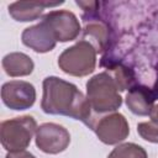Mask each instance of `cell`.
I'll return each mask as SVG.
<instances>
[{"label": "cell", "instance_id": "1", "mask_svg": "<svg viewBox=\"0 0 158 158\" xmlns=\"http://www.w3.org/2000/svg\"><path fill=\"white\" fill-rule=\"evenodd\" d=\"M41 106L46 114L64 115L74 120H80L91 130L96 121L88 98L74 84L57 77H48L43 80Z\"/></svg>", "mask_w": 158, "mask_h": 158}, {"label": "cell", "instance_id": "2", "mask_svg": "<svg viewBox=\"0 0 158 158\" xmlns=\"http://www.w3.org/2000/svg\"><path fill=\"white\" fill-rule=\"evenodd\" d=\"M86 98L95 114H106L117 110L122 99L114 78L107 73H100L86 83Z\"/></svg>", "mask_w": 158, "mask_h": 158}, {"label": "cell", "instance_id": "3", "mask_svg": "<svg viewBox=\"0 0 158 158\" xmlns=\"http://www.w3.org/2000/svg\"><path fill=\"white\" fill-rule=\"evenodd\" d=\"M96 51L86 41L81 40L77 44L67 48L58 58L60 69L74 77H84L95 69Z\"/></svg>", "mask_w": 158, "mask_h": 158}, {"label": "cell", "instance_id": "4", "mask_svg": "<svg viewBox=\"0 0 158 158\" xmlns=\"http://www.w3.org/2000/svg\"><path fill=\"white\" fill-rule=\"evenodd\" d=\"M35 131H37V123L32 116L2 121L0 126L1 144L9 152L22 151L30 144Z\"/></svg>", "mask_w": 158, "mask_h": 158}, {"label": "cell", "instance_id": "5", "mask_svg": "<svg viewBox=\"0 0 158 158\" xmlns=\"http://www.w3.org/2000/svg\"><path fill=\"white\" fill-rule=\"evenodd\" d=\"M42 21L47 25L56 41H73L80 33V25L77 16L65 10H54L44 15Z\"/></svg>", "mask_w": 158, "mask_h": 158}, {"label": "cell", "instance_id": "6", "mask_svg": "<svg viewBox=\"0 0 158 158\" xmlns=\"http://www.w3.org/2000/svg\"><path fill=\"white\" fill-rule=\"evenodd\" d=\"M69 142L70 135L60 125L48 122L37 127L36 144L44 153L57 154L59 152H63L68 147Z\"/></svg>", "mask_w": 158, "mask_h": 158}, {"label": "cell", "instance_id": "7", "mask_svg": "<svg viewBox=\"0 0 158 158\" xmlns=\"http://www.w3.org/2000/svg\"><path fill=\"white\" fill-rule=\"evenodd\" d=\"M93 130L99 139L106 144H116L123 141L130 133V127L125 116L116 112L96 120Z\"/></svg>", "mask_w": 158, "mask_h": 158}, {"label": "cell", "instance_id": "8", "mask_svg": "<svg viewBox=\"0 0 158 158\" xmlns=\"http://www.w3.org/2000/svg\"><path fill=\"white\" fill-rule=\"evenodd\" d=\"M2 102L12 110H25L33 105L36 100L35 86L27 81L12 80L1 88Z\"/></svg>", "mask_w": 158, "mask_h": 158}, {"label": "cell", "instance_id": "9", "mask_svg": "<svg viewBox=\"0 0 158 158\" xmlns=\"http://www.w3.org/2000/svg\"><path fill=\"white\" fill-rule=\"evenodd\" d=\"M21 40L25 46L40 53L52 51L57 42L54 36L52 35V32L49 31V28L43 21H41L38 25L25 28V31L22 32Z\"/></svg>", "mask_w": 158, "mask_h": 158}, {"label": "cell", "instance_id": "10", "mask_svg": "<svg viewBox=\"0 0 158 158\" xmlns=\"http://www.w3.org/2000/svg\"><path fill=\"white\" fill-rule=\"evenodd\" d=\"M156 98L152 93V89L144 85H137L130 89L126 95V105L127 107L136 115L147 116L151 114L153 109V102Z\"/></svg>", "mask_w": 158, "mask_h": 158}, {"label": "cell", "instance_id": "11", "mask_svg": "<svg viewBox=\"0 0 158 158\" xmlns=\"http://www.w3.org/2000/svg\"><path fill=\"white\" fill-rule=\"evenodd\" d=\"M60 2H43V1H16L9 6V14L16 21H32L40 17L46 6H57Z\"/></svg>", "mask_w": 158, "mask_h": 158}, {"label": "cell", "instance_id": "12", "mask_svg": "<svg viewBox=\"0 0 158 158\" xmlns=\"http://www.w3.org/2000/svg\"><path fill=\"white\" fill-rule=\"evenodd\" d=\"M2 68L5 69L6 74L10 77H23L32 73L33 62L28 56L23 53L14 52L4 57Z\"/></svg>", "mask_w": 158, "mask_h": 158}, {"label": "cell", "instance_id": "13", "mask_svg": "<svg viewBox=\"0 0 158 158\" xmlns=\"http://www.w3.org/2000/svg\"><path fill=\"white\" fill-rule=\"evenodd\" d=\"M84 41L89 42L96 52H101L106 48L109 42V31L107 27L100 22H91L84 28Z\"/></svg>", "mask_w": 158, "mask_h": 158}, {"label": "cell", "instance_id": "14", "mask_svg": "<svg viewBox=\"0 0 158 158\" xmlns=\"http://www.w3.org/2000/svg\"><path fill=\"white\" fill-rule=\"evenodd\" d=\"M109 74L114 78V80H115L120 91L133 88V75H132V73L128 68L117 64V65L110 68Z\"/></svg>", "mask_w": 158, "mask_h": 158}, {"label": "cell", "instance_id": "15", "mask_svg": "<svg viewBox=\"0 0 158 158\" xmlns=\"http://www.w3.org/2000/svg\"><path fill=\"white\" fill-rule=\"evenodd\" d=\"M107 158H147V153L138 144L123 143L114 148Z\"/></svg>", "mask_w": 158, "mask_h": 158}, {"label": "cell", "instance_id": "16", "mask_svg": "<svg viewBox=\"0 0 158 158\" xmlns=\"http://www.w3.org/2000/svg\"><path fill=\"white\" fill-rule=\"evenodd\" d=\"M137 132L143 139L158 143V122L152 120L148 122H141L137 126Z\"/></svg>", "mask_w": 158, "mask_h": 158}, {"label": "cell", "instance_id": "17", "mask_svg": "<svg viewBox=\"0 0 158 158\" xmlns=\"http://www.w3.org/2000/svg\"><path fill=\"white\" fill-rule=\"evenodd\" d=\"M6 158H36L32 153L22 149V151H15V152H9L6 154Z\"/></svg>", "mask_w": 158, "mask_h": 158}, {"label": "cell", "instance_id": "18", "mask_svg": "<svg viewBox=\"0 0 158 158\" xmlns=\"http://www.w3.org/2000/svg\"><path fill=\"white\" fill-rule=\"evenodd\" d=\"M149 116H151V120H152V121L158 122V105L153 106V109H152V111H151Z\"/></svg>", "mask_w": 158, "mask_h": 158}, {"label": "cell", "instance_id": "19", "mask_svg": "<svg viewBox=\"0 0 158 158\" xmlns=\"http://www.w3.org/2000/svg\"><path fill=\"white\" fill-rule=\"evenodd\" d=\"M152 93H153L154 98L158 99V77H157V80H156V83H154V86H153V89H152Z\"/></svg>", "mask_w": 158, "mask_h": 158}]
</instances>
